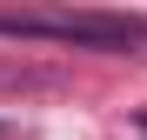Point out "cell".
Here are the masks:
<instances>
[{"label": "cell", "instance_id": "cell-1", "mask_svg": "<svg viewBox=\"0 0 147 140\" xmlns=\"http://www.w3.org/2000/svg\"><path fill=\"white\" fill-rule=\"evenodd\" d=\"M0 40H67V47H134L147 40L140 20L114 13H0Z\"/></svg>", "mask_w": 147, "mask_h": 140}]
</instances>
